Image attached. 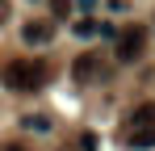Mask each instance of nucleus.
Here are the masks:
<instances>
[{"label":"nucleus","mask_w":155,"mask_h":151,"mask_svg":"<svg viewBox=\"0 0 155 151\" xmlns=\"http://www.w3.org/2000/svg\"><path fill=\"white\" fill-rule=\"evenodd\" d=\"M0 80H4L13 92H38V88L51 80V67H46L42 59H13V63H4Z\"/></svg>","instance_id":"obj_1"},{"label":"nucleus","mask_w":155,"mask_h":151,"mask_svg":"<svg viewBox=\"0 0 155 151\" xmlns=\"http://www.w3.org/2000/svg\"><path fill=\"white\" fill-rule=\"evenodd\" d=\"M143 50H147V29L143 25H126L117 34V63H134Z\"/></svg>","instance_id":"obj_2"},{"label":"nucleus","mask_w":155,"mask_h":151,"mask_svg":"<svg viewBox=\"0 0 155 151\" xmlns=\"http://www.w3.org/2000/svg\"><path fill=\"white\" fill-rule=\"evenodd\" d=\"M130 147L134 151H151L155 147V126H130Z\"/></svg>","instance_id":"obj_3"},{"label":"nucleus","mask_w":155,"mask_h":151,"mask_svg":"<svg viewBox=\"0 0 155 151\" xmlns=\"http://www.w3.org/2000/svg\"><path fill=\"white\" fill-rule=\"evenodd\" d=\"M97 76H101V63H97L92 55L76 59V80H80V84H88V80H97Z\"/></svg>","instance_id":"obj_4"},{"label":"nucleus","mask_w":155,"mask_h":151,"mask_svg":"<svg viewBox=\"0 0 155 151\" xmlns=\"http://www.w3.org/2000/svg\"><path fill=\"white\" fill-rule=\"evenodd\" d=\"M130 126H155V101L138 105V109H134V118H130Z\"/></svg>","instance_id":"obj_5"},{"label":"nucleus","mask_w":155,"mask_h":151,"mask_svg":"<svg viewBox=\"0 0 155 151\" xmlns=\"http://www.w3.org/2000/svg\"><path fill=\"white\" fill-rule=\"evenodd\" d=\"M21 34H25V42H46V38H51V29H46V25H25Z\"/></svg>","instance_id":"obj_6"},{"label":"nucleus","mask_w":155,"mask_h":151,"mask_svg":"<svg viewBox=\"0 0 155 151\" xmlns=\"http://www.w3.org/2000/svg\"><path fill=\"white\" fill-rule=\"evenodd\" d=\"M71 4H76V0H51V13H54V17H67Z\"/></svg>","instance_id":"obj_7"},{"label":"nucleus","mask_w":155,"mask_h":151,"mask_svg":"<svg viewBox=\"0 0 155 151\" xmlns=\"http://www.w3.org/2000/svg\"><path fill=\"white\" fill-rule=\"evenodd\" d=\"M76 34H80V38H88V34H97V21H76Z\"/></svg>","instance_id":"obj_8"},{"label":"nucleus","mask_w":155,"mask_h":151,"mask_svg":"<svg viewBox=\"0 0 155 151\" xmlns=\"http://www.w3.org/2000/svg\"><path fill=\"white\" fill-rule=\"evenodd\" d=\"M25 126H29V130H46V126H51V122H46V118H38V113H34V118H25Z\"/></svg>","instance_id":"obj_9"},{"label":"nucleus","mask_w":155,"mask_h":151,"mask_svg":"<svg viewBox=\"0 0 155 151\" xmlns=\"http://www.w3.org/2000/svg\"><path fill=\"white\" fill-rule=\"evenodd\" d=\"M76 4H80V8H92V4H97V0H76Z\"/></svg>","instance_id":"obj_10"},{"label":"nucleus","mask_w":155,"mask_h":151,"mask_svg":"<svg viewBox=\"0 0 155 151\" xmlns=\"http://www.w3.org/2000/svg\"><path fill=\"white\" fill-rule=\"evenodd\" d=\"M0 151H25V147H0Z\"/></svg>","instance_id":"obj_11"},{"label":"nucleus","mask_w":155,"mask_h":151,"mask_svg":"<svg viewBox=\"0 0 155 151\" xmlns=\"http://www.w3.org/2000/svg\"><path fill=\"white\" fill-rule=\"evenodd\" d=\"M0 21H4V0H0Z\"/></svg>","instance_id":"obj_12"}]
</instances>
